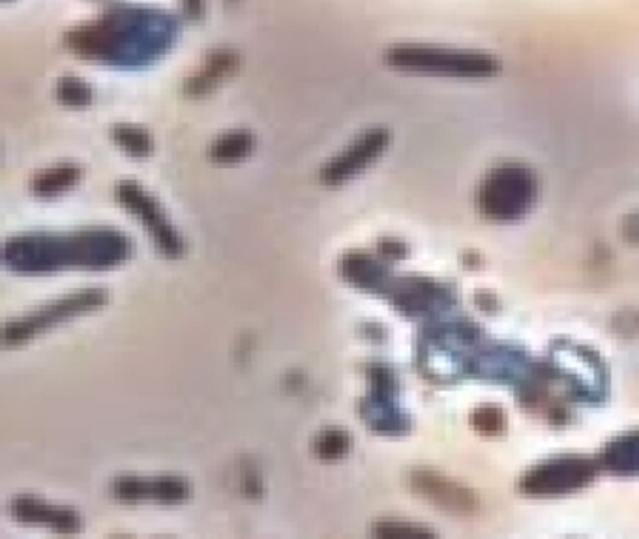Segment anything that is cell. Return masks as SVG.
<instances>
[{"label":"cell","mask_w":639,"mask_h":539,"mask_svg":"<svg viewBox=\"0 0 639 539\" xmlns=\"http://www.w3.org/2000/svg\"><path fill=\"white\" fill-rule=\"evenodd\" d=\"M107 302V293L102 288H85V291L68 294L61 300H56L42 310L29 313L21 319H13L4 326L3 343L4 346H19L32 339L34 336L42 334L58 322H64L71 317L83 315L87 311H94Z\"/></svg>","instance_id":"2"},{"label":"cell","mask_w":639,"mask_h":539,"mask_svg":"<svg viewBox=\"0 0 639 539\" xmlns=\"http://www.w3.org/2000/svg\"><path fill=\"white\" fill-rule=\"evenodd\" d=\"M254 148V137L248 131H231L212 145L210 156L218 163H235L244 160Z\"/></svg>","instance_id":"9"},{"label":"cell","mask_w":639,"mask_h":539,"mask_svg":"<svg viewBox=\"0 0 639 539\" xmlns=\"http://www.w3.org/2000/svg\"><path fill=\"white\" fill-rule=\"evenodd\" d=\"M81 177L80 167L75 165H58L47 170H42L32 180V191L38 197H55L63 191L70 189L73 184H77Z\"/></svg>","instance_id":"8"},{"label":"cell","mask_w":639,"mask_h":539,"mask_svg":"<svg viewBox=\"0 0 639 539\" xmlns=\"http://www.w3.org/2000/svg\"><path fill=\"white\" fill-rule=\"evenodd\" d=\"M411 481H413V489L420 496L428 498L430 502L437 504L442 510L461 513V511H471L475 508L473 496L467 491L458 487L456 484H452L450 479H444L432 472H415Z\"/></svg>","instance_id":"7"},{"label":"cell","mask_w":639,"mask_h":539,"mask_svg":"<svg viewBox=\"0 0 639 539\" xmlns=\"http://www.w3.org/2000/svg\"><path fill=\"white\" fill-rule=\"evenodd\" d=\"M111 496L121 502H141V500H154L160 504H179L184 502L189 494V485L182 477H133L122 476L114 477L109 487Z\"/></svg>","instance_id":"4"},{"label":"cell","mask_w":639,"mask_h":539,"mask_svg":"<svg viewBox=\"0 0 639 539\" xmlns=\"http://www.w3.org/2000/svg\"><path fill=\"white\" fill-rule=\"evenodd\" d=\"M116 199L128 208L130 214L139 218V221L147 228V233L150 235L154 245H156V249L164 257L167 259L182 257L184 240L165 218L162 206L154 201L147 191H143L138 184L124 182L116 187Z\"/></svg>","instance_id":"3"},{"label":"cell","mask_w":639,"mask_h":539,"mask_svg":"<svg viewBox=\"0 0 639 539\" xmlns=\"http://www.w3.org/2000/svg\"><path fill=\"white\" fill-rule=\"evenodd\" d=\"M10 513L23 525L49 527L55 532L71 534L81 528V517L71 508H58L42 502L34 496H17L12 500Z\"/></svg>","instance_id":"5"},{"label":"cell","mask_w":639,"mask_h":539,"mask_svg":"<svg viewBox=\"0 0 639 539\" xmlns=\"http://www.w3.org/2000/svg\"><path fill=\"white\" fill-rule=\"evenodd\" d=\"M384 141H386V135L381 131L366 133L362 139H358L347 150H343L336 160H332L323 169L321 172L323 184L338 186L343 184L347 178H351L355 172L364 169L377 156L384 146Z\"/></svg>","instance_id":"6"},{"label":"cell","mask_w":639,"mask_h":539,"mask_svg":"<svg viewBox=\"0 0 639 539\" xmlns=\"http://www.w3.org/2000/svg\"><path fill=\"white\" fill-rule=\"evenodd\" d=\"M113 139L124 152H128L130 156L135 158H145L152 152V141L150 135L143 131L141 128L135 126H114L113 128Z\"/></svg>","instance_id":"10"},{"label":"cell","mask_w":639,"mask_h":539,"mask_svg":"<svg viewBox=\"0 0 639 539\" xmlns=\"http://www.w3.org/2000/svg\"><path fill=\"white\" fill-rule=\"evenodd\" d=\"M374 534L389 537V535H430L432 532L424 530V528H416V527L407 525V523H377L374 527Z\"/></svg>","instance_id":"12"},{"label":"cell","mask_w":639,"mask_h":539,"mask_svg":"<svg viewBox=\"0 0 639 539\" xmlns=\"http://www.w3.org/2000/svg\"><path fill=\"white\" fill-rule=\"evenodd\" d=\"M130 242L114 233H83L70 238L25 236L6 244L4 259L15 272L44 274L64 266L107 268L130 257Z\"/></svg>","instance_id":"1"},{"label":"cell","mask_w":639,"mask_h":539,"mask_svg":"<svg viewBox=\"0 0 639 539\" xmlns=\"http://www.w3.org/2000/svg\"><path fill=\"white\" fill-rule=\"evenodd\" d=\"M351 448V436L341 429H326L317 435L314 450L323 460L341 459Z\"/></svg>","instance_id":"11"}]
</instances>
